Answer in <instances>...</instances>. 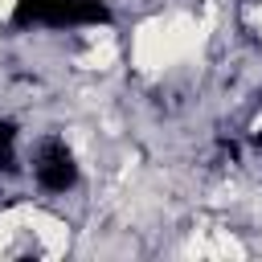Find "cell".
Instances as JSON below:
<instances>
[{"instance_id":"6da1fadb","label":"cell","mask_w":262,"mask_h":262,"mask_svg":"<svg viewBox=\"0 0 262 262\" xmlns=\"http://www.w3.org/2000/svg\"><path fill=\"white\" fill-rule=\"evenodd\" d=\"M176 53H172V37H168V20L151 16L135 29V66L143 74H156L164 66H172Z\"/></svg>"},{"instance_id":"277c9868","label":"cell","mask_w":262,"mask_h":262,"mask_svg":"<svg viewBox=\"0 0 262 262\" xmlns=\"http://www.w3.org/2000/svg\"><path fill=\"white\" fill-rule=\"evenodd\" d=\"M29 205H20V209H8L4 217H0V250H8V242H12V233H16V225H29Z\"/></svg>"},{"instance_id":"3957f363","label":"cell","mask_w":262,"mask_h":262,"mask_svg":"<svg viewBox=\"0 0 262 262\" xmlns=\"http://www.w3.org/2000/svg\"><path fill=\"white\" fill-rule=\"evenodd\" d=\"M29 225H33V233L45 242V250L49 254H61L66 250V242H70V229H66V221H57V217H49V213H29Z\"/></svg>"},{"instance_id":"5b68a950","label":"cell","mask_w":262,"mask_h":262,"mask_svg":"<svg viewBox=\"0 0 262 262\" xmlns=\"http://www.w3.org/2000/svg\"><path fill=\"white\" fill-rule=\"evenodd\" d=\"M115 61V41H111V33L102 37V49H94V53H86L82 57V66H90V70H106Z\"/></svg>"},{"instance_id":"8992f818","label":"cell","mask_w":262,"mask_h":262,"mask_svg":"<svg viewBox=\"0 0 262 262\" xmlns=\"http://www.w3.org/2000/svg\"><path fill=\"white\" fill-rule=\"evenodd\" d=\"M213 250H217V254H225V258H242V254H246V250H242V242H237V237H229V233H217V237H213Z\"/></svg>"},{"instance_id":"7a4b0ae2","label":"cell","mask_w":262,"mask_h":262,"mask_svg":"<svg viewBox=\"0 0 262 262\" xmlns=\"http://www.w3.org/2000/svg\"><path fill=\"white\" fill-rule=\"evenodd\" d=\"M168 37H172V53L176 57H188V53H196L201 49V41H205V29L192 20V16H172L168 20Z\"/></svg>"},{"instance_id":"ba28073f","label":"cell","mask_w":262,"mask_h":262,"mask_svg":"<svg viewBox=\"0 0 262 262\" xmlns=\"http://www.w3.org/2000/svg\"><path fill=\"white\" fill-rule=\"evenodd\" d=\"M254 25H258V29H262V8H258V12H254Z\"/></svg>"},{"instance_id":"52a82bcc","label":"cell","mask_w":262,"mask_h":262,"mask_svg":"<svg viewBox=\"0 0 262 262\" xmlns=\"http://www.w3.org/2000/svg\"><path fill=\"white\" fill-rule=\"evenodd\" d=\"M12 8H16V0H0V20H4V16L12 12Z\"/></svg>"}]
</instances>
